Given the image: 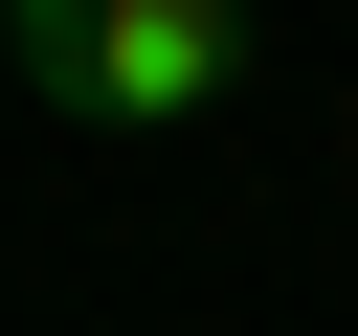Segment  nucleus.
Masks as SVG:
<instances>
[{"mask_svg":"<svg viewBox=\"0 0 358 336\" xmlns=\"http://www.w3.org/2000/svg\"><path fill=\"white\" fill-rule=\"evenodd\" d=\"M22 90L67 134H201L246 90V0H22Z\"/></svg>","mask_w":358,"mask_h":336,"instance_id":"nucleus-1","label":"nucleus"}]
</instances>
